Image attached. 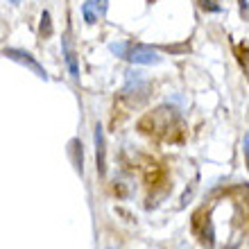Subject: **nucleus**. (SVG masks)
<instances>
[{
    "label": "nucleus",
    "instance_id": "nucleus-2",
    "mask_svg": "<svg viewBox=\"0 0 249 249\" xmlns=\"http://www.w3.org/2000/svg\"><path fill=\"white\" fill-rule=\"evenodd\" d=\"M124 59H129L131 64H136V66H157L163 61V57H161V53H159L157 48H152V46H129Z\"/></svg>",
    "mask_w": 249,
    "mask_h": 249
},
{
    "label": "nucleus",
    "instance_id": "nucleus-1",
    "mask_svg": "<svg viewBox=\"0 0 249 249\" xmlns=\"http://www.w3.org/2000/svg\"><path fill=\"white\" fill-rule=\"evenodd\" d=\"M2 57H7V59H12V61H16V64L30 68V71H32L39 79H43V82H48V79H50L48 71L39 64V61L34 59V57L27 53V50H20V48H5V50H2Z\"/></svg>",
    "mask_w": 249,
    "mask_h": 249
},
{
    "label": "nucleus",
    "instance_id": "nucleus-11",
    "mask_svg": "<svg viewBox=\"0 0 249 249\" xmlns=\"http://www.w3.org/2000/svg\"><path fill=\"white\" fill-rule=\"evenodd\" d=\"M7 2H12V5H18L20 0H7Z\"/></svg>",
    "mask_w": 249,
    "mask_h": 249
},
{
    "label": "nucleus",
    "instance_id": "nucleus-6",
    "mask_svg": "<svg viewBox=\"0 0 249 249\" xmlns=\"http://www.w3.org/2000/svg\"><path fill=\"white\" fill-rule=\"evenodd\" d=\"M82 14H84V20L89 25H95L98 23V0H86L82 5Z\"/></svg>",
    "mask_w": 249,
    "mask_h": 249
},
{
    "label": "nucleus",
    "instance_id": "nucleus-7",
    "mask_svg": "<svg viewBox=\"0 0 249 249\" xmlns=\"http://www.w3.org/2000/svg\"><path fill=\"white\" fill-rule=\"evenodd\" d=\"M39 36H41V39H50V36H53V18H50V12H43V14H41Z\"/></svg>",
    "mask_w": 249,
    "mask_h": 249
},
{
    "label": "nucleus",
    "instance_id": "nucleus-9",
    "mask_svg": "<svg viewBox=\"0 0 249 249\" xmlns=\"http://www.w3.org/2000/svg\"><path fill=\"white\" fill-rule=\"evenodd\" d=\"M127 48H129V43H111V46H109V50H111L113 54H116V57H123L124 59V54H127Z\"/></svg>",
    "mask_w": 249,
    "mask_h": 249
},
{
    "label": "nucleus",
    "instance_id": "nucleus-4",
    "mask_svg": "<svg viewBox=\"0 0 249 249\" xmlns=\"http://www.w3.org/2000/svg\"><path fill=\"white\" fill-rule=\"evenodd\" d=\"M61 48H64L66 66H68V71H71V77L77 82V79H79V61H77V54H75V50L71 48L68 34H64V39H61Z\"/></svg>",
    "mask_w": 249,
    "mask_h": 249
},
{
    "label": "nucleus",
    "instance_id": "nucleus-3",
    "mask_svg": "<svg viewBox=\"0 0 249 249\" xmlns=\"http://www.w3.org/2000/svg\"><path fill=\"white\" fill-rule=\"evenodd\" d=\"M95 163H98V172L105 175L107 172V143H105V131H102V124L95 127Z\"/></svg>",
    "mask_w": 249,
    "mask_h": 249
},
{
    "label": "nucleus",
    "instance_id": "nucleus-10",
    "mask_svg": "<svg viewBox=\"0 0 249 249\" xmlns=\"http://www.w3.org/2000/svg\"><path fill=\"white\" fill-rule=\"evenodd\" d=\"M240 9H243V14H247V0H240Z\"/></svg>",
    "mask_w": 249,
    "mask_h": 249
},
{
    "label": "nucleus",
    "instance_id": "nucleus-5",
    "mask_svg": "<svg viewBox=\"0 0 249 249\" xmlns=\"http://www.w3.org/2000/svg\"><path fill=\"white\" fill-rule=\"evenodd\" d=\"M72 157V165H75V170L79 175H84V152H82V143L79 141H71V147H68Z\"/></svg>",
    "mask_w": 249,
    "mask_h": 249
},
{
    "label": "nucleus",
    "instance_id": "nucleus-8",
    "mask_svg": "<svg viewBox=\"0 0 249 249\" xmlns=\"http://www.w3.org/2000/svg\"><path fill=\"white\" fill-rule=\"evenodd\" d=\"M199 7H202L204 12H213V14L222 12V7L217 5V0H199Z\"/></svg>",
    "mask_w": 249,
    "mask_h": 249
}]
</instances>
